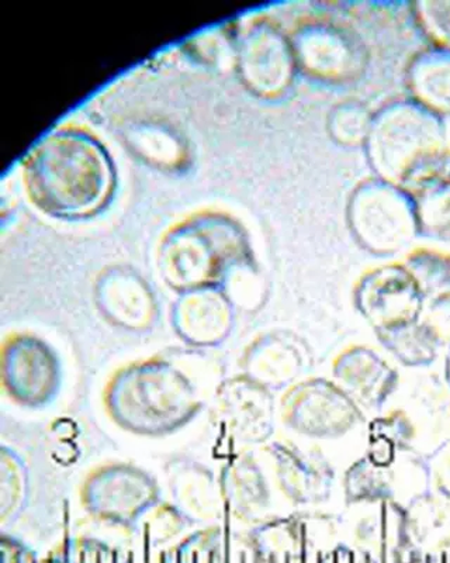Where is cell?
Segmentation results:
<instances>
[{"label": "cell", "mask_w": 450, "mask_h": 563, "mask_svg": "<svg viewBox=\"0 0 450 563\" xmlns=\"http://www.w3.org/2000/svg\"><path fill=\"white\" fill-rule=\"evenodd\" d=\"M445 380H447V384L450 387V344L447 354V360H445Z\"/></svg>", "instance_id": "obj_5"}, {"label": "cell", "mask_w": 450, "mask_h": 563, "mask_svg": "<svg viewBox=\"0 0 450 563\" xmlns=\"http://www.w3.org/2000/svg\"><path fill=\"white\" fill-rule=\"evenodd\" d=\"M425 462L429 485L450 500V441L439 446Z\"/></svg>", "instance_id": "obj_4"}, {"label": "cell", "mask_w": 450, "mask_h": 563, "mask_svg": "<svg viewBox=\"0 0 450 563\" xmlns=\"http://www.w3.org/2000/svg\"><path fill=\"white\" fill-rule=\"evenodd\" d=\"M248 45L243 55L248 78L257 82L261 79V84L269 79V89L273 88V85H279L280 80L283 82L286 77L288 54L277 35L262 33L254 37Z\"/></svg>", "instance_id": "obj_3"}, {"label": "cell", "mask_w": 450, "mask_h": 563, "mask_svg": "<svg viewBox=\"0 0 450 563\" xmlns=\"http://www.w3.org/2000/svg\"><path fill=\"white\" fill-rule=\"evenodd\" d=\"M24 179L38 209L58 218H81L106 203L114 174L106 151L97 140L61 130L30 153Z\"/></svg>", "instance_id": "obj_1"}, {"label": "cell", "mask_w": 450, "mask_h": 563, "mask_svg": "<svg viewBox=\"0 0 450 563\" xmlns=\"http://www.w3.org/2000/svg\"><path fill=\"white\" fill-rule=\"evenodd\" d=\"M387 349L405 366L425 368L438 358L442 346V336L437 329L428 324L413 323L386 331L384 335Z\"/></svg>", "instance_id": "obj_2"}]
</instances>
